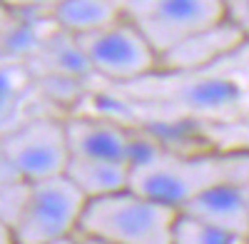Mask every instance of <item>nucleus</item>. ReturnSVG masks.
Here are the masks:
<instances>
[{"label": "nucleus", "mask_w": 249, "mask_h": 244, "mask_svg": "<svg viewBox=\"0 0 249 244\" xmlns=\"http://www.w3.org/2000/svg\"><path fill=\"white\" fill-rule=\"evenodd\" d=\"M249 182V150L227 152H175L140 145L132 159L130 190L157 199L175 209H184L192 199L222 185Z\"/></svg>", "instance_id": "f257e3e1"}, {"label": "nucleus", "mask_w": 249, "mask_h": 244, "mask_svg": "<svg viewBox=\"0 0 249 244\" xmlns=\"http://www.w3.org/2000/svg\"><path fill=\"white\" fill-rule=\"evenodd\" d=\"M179 209L135 190L88 202L80 234L110 244H172Z\"/></svg>", "instance_id": "f03ea898"}, {"label": "nucleus", "mask_w": 249, "mask_h": 244, "mask_svg": "<svg viewBox=\"0 0 249 244\" xmlns=\"http://www.w3.org/2000/svg\"><path fill=\"white\" fill-rule=\"evenodd\" d=\"M3 182L25 179L30 185L65 177L70 145L65 120L35 117L3 137Z\"/></svg>", "instance_id": "7ed1b4c3"}, {"label": "nucleus", "mask_w": 249, "mask_h": 244, "mask_svg": "<svg viewBox=\"0 0 249 244\" xmlns=\"http://www.w3.org/2000/svg\"><path fill=\"white\" fill-rule=\"evenodd\" d=\"M122 13L164 55L212 25L227 20L224 0H122Z\"/></svg>", "instance_id": "20e7f679"}, {"label": "nucleus", "mask_w": 249, "mask_h": 244, "mask_svg": "<svg viewBox=\"0 0 249 244\" xmlns=\"http://www.w3.org/2000/svg\"><path fill=\"white\" fill-rule=\"evenodd\" d=\"M85 207L88 197L68 177L37 182L20 222L3 232V244H48L77 237Z\"/></svg>", "instance_id": "39448f33"}, {"label": "nucleus", "mask_w": 249, "mask_h": 244, "mask_svg": "<svg viewBox=\"0 0 249 244\" xmlns=\"http://www.w3.org/2000/svg\"><path fill=\"white\" fill-rule=\"evenodd\" d=\"M75 43L90 70L117 83H127L160 70V55L127 17L90 35L75 37Z\"/></svg>", "instance_id": "423d86ee"}, {"label": "nucleus", "mask_w": 249, "mask_h": 244, "mask_svg": "<svg viewBox=\"0 0 249 244\" xmlns=\"http://www.w3.org/2000/svg\"><path fill=\"white\" fill-rule=\"evenodd\" d=\"M68 145L70 157L82 159H112V162H132L140 152V142L110 120L97 117H68Z\"/></svg>", "instance_id": "0eeeda50"}, {"label": "nucleus", "mask_w": 249, "mask_h": 244, "mask_svg": "<svg viewBox=\"0 0 249 244\" xmlns=\"http://www.w3.org/2000/svg\"><path fill=\"white\" fill-rule=\"evenodd\" d=\"M244 33L232 23L230 17L219 25H212L192 37H187L184 43L175 45L164 55H160V70L170 72H187V70H199L204 65H212L214 60L230 55L244 43Z\"/></svg>", "instance_id": "6e6552de"}, {"label": "nucleus", "mask_w": 249, "mask_h": 244, "mask_svg": "<svg viewBox=\"0 0 249 244\" xmlns=\"http://www.w3.org/2000/svg\"><path fill=\"white\" fill-rule=\"evenodd\" d=\"M179 212L197 217L232 237H239V239L249 237V205H247L244 185L214 187L210 192L199 194L197 199H192Z\"/></svg>", "instance_id": "1a4fd4ad"}, {"label": "nucleus", "mask_w": 249, "mask_h": 244, "mask_svg": "<svg viewBox=\"0 0 249 244\" xmlns=\"http://www.w3.org/2000/svg\"><path fill=\"white\" fill-rule=\"evenodd\" d=\"M65 177L88 197V202H92V199H102V197L117 194L122 190H130L132 162L70 157V165H68Z\"/></svg>", "instance_id": "9d476101"}, {"label": "nucleus", "mask_w": 249, "mask_h": 244, "mask_svg": "<svg viewBox=\"0 0 249 244\" xmlns=\"http://www.w3.org/2000/svg\"><path fill=\"white\" fill-rule=\"evenodd\" d=\"M50 15L57 30L70 37L90 35L124 17L122 0H62Z\"/></svg>", "instance_id": "9b49d317"}, {"label": "nucleus", "mask_w": 249, "mask_h": 244, "mask_svg": "<svg viewBox=\"0 0 249 244\" xmlns=\"http://www.w3.org/2000/svg\"><path fill=\"white\" fill-rule=\"evenodd\" d=\"M172 244H244V239L232 237L197 217L179 212L175 234H172Z\"/></svg>", "instance_id": "f8f14e48"}, {"label": "nucleus", "mask_w": 249, "mask_h": 244, "mask_svg": "<svg viewBox=\"0 0 249 244\" xmlns=\"http://www.w3.org/2000/svg\"><path fill=\"white\" fill-rule=\"evenodd\" d=\"M30 194H33V185L25 179L3 182V190H0V225H3V232H10L20 222L30 202Z\"/></svg>", "instance_id": "ddd939ff"}, {"label": "nucleus", "mask_w": 249, "mask_h": 244, "mask_svg": "<svg viewBox=\"0 0 249 244\" xmlns=\"http://www.w3.org/2000/svg\"><path fill=\"white\" fill-rule=\"evenodd\" d=\"M62 0H3L5 10H20V13H53Z\"/></svg>", "instance_id": "4468645a"}, {"label": "nucleus", "mask_w": 249, "mask_h": 244, "mask_svg": "<svg viewBox=\"0 0 249 244\" xmlns=\"http://www.w3.org/2000/svg\"><path fill=\"white\" fill-rule=\"evenodd\" d=\"M224 3H227V17L249 40V0H224Z\"/></svg>", "instance_id": "2eb2a0df"}, {"label": "nucleus", "mask_w": 249, "mask_h": 244, "mask_svg": "<svg viewBox=\"0 0 249 244\" xmlns=\"http://www.w3.org/2000/svg\"><path fill=\"white\" fill-rule=\"evenodd\" d=\"M77 244H110V242H102V239H95V237H82V234H77Z\"/></svg>", "instance_id": "dca6fc26"}, {"label": "nucleus", "mask_w": 249, "mask_h": 244, "mask_svg": "<svg viewBox=\"0 0 249 244\" xmlns=\"http://www.w3.org/2000/svg\"><path fill=\"white\" fill-rule=\"evenodd\" d=\"M48 244H77V237H70V239H57V242H48Z\"/></svg>", "instance_id": "f3484780"}, {"label": "nucleus", "mask_w": 249, "mask_h": 244, "mask_svg": "<svg viewBox=\"0 0 249 244\" xmlns=\"http://www.w3.org/2000/svg\"><path fill=\"white\" fill-rule=\"evenodd\" d=\"M244 194H247V205H249V182L244 185Z\"/></svg>", "instance_id": "a211bd4d"}, {"label": "nucleus", "mask_w": 249, "mask_h": 244, "mask_svg": "<svg viewBox=\"0 0 249 244\" xmlns=\"http://www.w3.org/2000/svg\"><path fill=\"white\" fill-rule=\"evenodd\" d=\"M244 244H249V237H247V239H244Z\"/></svg>", "instance_id": "6ab92c4d"}]
</instances>
